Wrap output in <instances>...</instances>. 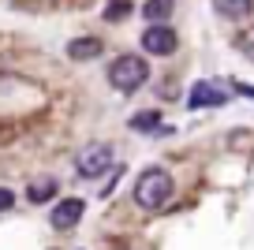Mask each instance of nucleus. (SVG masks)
Instances as JSON below:
<instances>
[{
  "instance_id": "f257e3e1",
  "label": "nucleus",
  "mask_w": 254,
  "mask_h": 250,
  "mask_svg": "<svg viewBox=\"0 0 254 250\" xmlns=\"http://www.w3.org/2000/svg\"><path fill=\"white\" fill-rule=\"evenodd\" d=\"M172 190H176V183H172V176L165 172V168H146L142 176L135 180V202L142 205V209H165L168 205V198H172Z\"/></svg>"
},
{
  "instance_id": "f8f14e48",
  "label": "nucleus",
  "mask_w": 254,
  "mask_h": 250,
  "mask_svg": "<svg viewBox=\"0 0 254 250\" xmlns=\"http://www.w3.org/2000/svg\"><path fill=\"white\" fill-rule=\"evenodd\" d=\"M236 49L247 56V60H254V26H243V30L236 34Z\"/></svg>"
},
{
  "instance_id": "39448f33",
  "label": "nucleus",
  "mask_w": 254,
  "mask_h": 250,
  "mask_svg": "<svg viewBox=\"0 0 254 250\" xmlns=\"http://www.w3.org/2000/svg\"><path fill=\"white\" fill-rule=\"evenodd\" d=\"M82 213H86V202H82V198H64V202L53 205V217H49V224H53L56 232H71V228L82 220Z\"/></svg>"
},
{
  "instance_id": "20e7f679",
  "label": "nucleus",
  "mask_w": 254,
  "mask_h": 250,
  "mask_svg": "<svg viewBox=\"0 0 254 250\" xmlns=\"http://www.w3.org/2000/svg\"><path fill=\"white\" fill-rule=\"evenodd\" d=\"M176 45H180V38H176V30L165 26V23H153V26L142 30V49L150 56H172Z\"/></svg>"
},
{
  "instance_id": "1a4fd4ad",
  "label": "nucleus",
  "mask_w": 254,
  "mask_h": 250,
  "mask_svg": "<svg viewBox=\"0 0 254 250\" xmlns=\"http://www.w3.org/2000/svg\"><path fill=\"white\" fill-rule=\"evenodd\" d=\"M56 194V180L53 176H45V180H34L30 187H26V198H30L34 205H41V202H49V198Z\"/></svg>"
},
{
  "instance_id": "9b49d317",
  "label": "nucleus",
  "mask_w": 254,
  "mask_h": 250,
  "mask_svg": "<svg viewBox=\"0 0 254 250\" xmlns=\"http://www.w3.org/2000/svg\"><path fill=\"white\" fill-rule=\"evenodd\" d=\"M131 127L135 131H161V116L157 112H138V116H131Z\"/></svg>"
},
{
  "instance_id": "6e6552de",
  "label": "nucleus",
  "mask_w": 254,
  "mask_h": 250,
  "mask_svg": "<svg viewBox=\"0 0 254 250\" xmlns=\"http://www.w3.org/2000/svg\"><path fill=\"white\" fill-rule=\"evenodd\" d=\"M213 11L221 19H232V23H239V19H247L254 11V0H213Z\"/></svg>"
},
{
  "instance_id": "0eeeda50",
  "label": "nucleus",
  "mask_w": 254,
  "mask_h": 250,
  "mask_svg": "<svg viewBox=\"0 0 254 250\" xmlns=\"http://www.w3.org/2000/svg\"><path fill=\"white\" fill-rule=\"evenodd\" d=\"M101 53H105L101 38H75V41H67V56H71V60H97Z\"/></svg>"
},
{
  "instance_id": "423d86ee",
  "label": "nucleus",
  "mask_w": 254,
  "mask_h": 250,
  "mask_svg": "<svg viewBox=\"0 0 254 250\" xmlns=\"http://www.w3.org/2000/svg\"><path fill=\"white\" fill-rule=\"evenodd\" d=\"M224 101L228 97H224V90L217 82H194V90H190V109H217Z\"/></svg>"
},
{
  "instance_id": "f03ea898",
  "label": "nucleus",
  "mask_w": 254,
  "mask_h": 250,
  "mask_svg": "<svg viewBox=\"0 0 254 250\" xmlns=\"http://www.w3.org/2000/svg\"><path fill=\"white\" fill-rule=\"evenodd\" d=\"M146 78H150V63H146L142 56H135V53H124V56H116V60L109 63V82H112V90H120V94L142 90Z\"/></svg>"
},
{
  "instance_id": "ddd939ff",
  "label": "nucleus",
  "mask_w": 254,
  "mask_h": 250,
  "mask_svg": "<svg viewBox=\"0 0 254 250\" xmlns=\"http://www.w3.org/2000/svg\"><path fill=\"white\" fill-rule=\"evenodd\" d=\"M131 15V4H127V0H112L109 8H105V19H109V23H116V19H127Z\"/></svg>"
},
{
  "instance_id": "9d476101",
  "label": "nucleus",
  "mask_w": 254,
  "mask_h": 250,
  "mask_svg": "<svg viewBox=\"0 0 254 250\" xmlns=\"http://www.w3.org/2000/svg\"><path fill=\"white\" fill-rule=\"evenodd\" d=\"M172 11H176V0H146L142 4V15L150 19V23H165Z\"/></svg>"
},
{
  "instance_id": "4468645a",
  "label": "nucleus",
  "mask_w": 254,
  "mask_h": 250,
  "mask_svg": "<svg viewBox=\"0 0 254 250\" xmlns=\"http://www.w3.org/2000/svg\"><path fill=\"white\" fill-rule=\"evenodd\" d=\"M11 205H15V194H11L8 187H0V213H4V209H11Z\"/></svg>"
},
{
  "instance_id": "7ed1b4c3",
  "label": "nucleus",
  "mask_w": 254,
  "mask_h": 250,
  "mask_svg": "<svg viewBox=\"0 0 254 250\" xmlns=\"http://www.w3.org/2000/svg\"><path fill=\"white\" fill-rule=\"evenodd\" d=\"M112 168V146H105V142H90V146L79 149V157H75V172L82 176V180H97V176H105Z\"/></svg>"
}]
</instances>
